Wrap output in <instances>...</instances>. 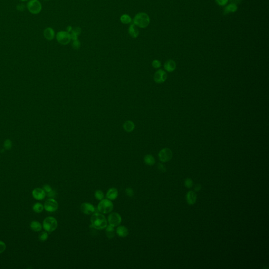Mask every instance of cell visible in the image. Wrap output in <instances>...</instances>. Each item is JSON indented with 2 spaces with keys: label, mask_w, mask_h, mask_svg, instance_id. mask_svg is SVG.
I'll list each match as a JSON object with an SVG mask.
<instances>
[{
  "label": "cell",
  "mask_w": 269,
  "mask_h": 269,
  "mask_svg": "<svg viewBox=\"0 0 269 269\" xmlns=\"http://www.w3.org/2000/svg\"><path fill=\"white\" fill-rule=\"evenodd\" d=\"M144 162L147 165L152 166L155 163V159L154 157L152 155H146L145 156L144 158Z\"/></svg>",
  "instance_id": "23"
},
{
  "label": "cell",
  "mask_w": 269,
  "mask_h": 269,
  "mask_svg": "<svg viewBox=\"0 0 269 269\" xmlns=\"http://www.w3.org/2000/svg\"><path fill=\"white\" fill-rule=\"evenodd\" d=\"M72 31L74 33H75L76 35L79 36V35H80V34L81 33V29L79 27H76L74 29H73Z\"/></svg>",
  "instance_id": "38"
},
{
  "label": "cell",
  "mask_w": 269,
  "mask_h": 269,
  "mask_svg": "<svg viewBox=\"0 0 269 269\" xmlns=\"http://www.w3.org/2000/svg\"><path fill=\"white\" fill-rule=\"evenodd\" d=\"M20 1H21V2H26V1H27L29 0H20Z\"/></svg>",
  "instance_id": "43"
},
{
  "label": "cell",
  "mask_w": 269,
  "mask_h": 269,
  "mask_svg": "<svg viewBox=\"0 0 269 269\" xmlns=\"http://www.w3.org/2000/svg\"><path fill=\"white\" fill-rule=\"evenodd\" d=\"M126 193L127 196H128L129 197H132L134 195V192L133 190L131 188H127L126 189Z\"/></svg>",
  "instance_id": "32"
},
{
  "label": "cell",
  "mask_w": 269,
  "mask_h": 269,
  "mask_svg": "<svg viewBox=\"0 0 269 269\" xmlns=\"http://www.w3.org/2000/svg\"><path fill=\"white\" fill-rule=\"evenodd\" d=\"M186 199L188 204L192 205L196 203L197 200V195L193 191H189L186 195Z\"/></svg>",
  "instance_id": "15"
},
{
  "label": "cell",
  "mask_w": 269,
  "mask_h": 269,
  "mask_svg": "<svg viewBox=\"0 0 269 269\" xmlns=\"http://www.w3.org/2000/svg\"><path fill=\"white\" fill-rule=\"evenodd\" d=\"M44 208L46 211L53 212L58 210V204L55 199L53 198L48 199L45 201Z\"/></svg>",
  "instance_id": "8"
},
{
  "label": "cell",
  "mask_w": 269,
  "mask_h": 269,
  "mask_svg": "<svg viewBox=\"0 0 269 269\" xmlns=\"http://www.w3.org/2000/svg\"><path fill=\"white\" fill-rule=\"evenodd\" d=\"M47 196L49 197V198H54L55 196H56V192L52 190L50 192L48 193H47Z\"/></svg>",
  "instance_id": "39"
},
{
  "label": "cell",
  "mask_w": 269,
  "mask_h": 269,
  "mask_svg": "<svg viewBox=\"0 0 269 269\" xmlns=\"http://www.w3.org/2000/svg\"><path fill=\"white\" fill-rule=\"evenodd\" d=\"M30 228L35 232H39L42 229V225L39 221H33L30 223Z\"/></svg>",
  "instance_id": "20"
},
{
  "label": "cell",
  "mask_w": 269,
  "mask_h": 269,
  "mask_svg": "<svg viewBox=\"0 0 269 269\" xmlns=\"http://www.w3.org/2000/svg\"><path fill=\"white\" fill-rule=\"evenodd\" d=\"M230 2L233 4H235V5H237L238 4H240L242 2V0H230Z\"/></svg>",
  "instance_id": "40"
},
{
  "label": "cell",
  "mask_w": 269,
  "mask_h": 269,
  "mask_svg": "<svg viewBox=\"0 0 269 269\" xmlns=\"http://www.w3.org/2000/svg\"><path fill=\"white\" fill-rule=\"evenodd\" d=\"M237 10H238L237 5H235V4H233V3H231L225 8L224 14H227L230 12H235L237 11Z\"/></svg>",
  "instance_id": "21"
},
{
  "label": "cell",
  "mask_w": 269,
  "mask_h": 269,
  "mask_svg": "<svg viewBox=\"0 0 269 269\" xmlns=\"http://www.w3.org/2000/svg\"><path fill=\"white\" fill-rule=\"evenodd\" d=\"M56 37L58 42L60 44L65 45L71 42V34L68 32L64 31L58 32Z\"/></svg>",
  "instance_id": "6"
},
{
  "label": "cell",
  "mask_w": 269,
  "mask_h": 269,
  "mask_svg": "<svg viewBox=\"0 0 269 269\" xmlns=\"http://www.w3.org/2000/svg\"><path fill=\"white\" fill-rule=\"evenodd\" d=\"M116 233L120 237H126L129 233L128 229L125 226H119L116 229Z\"/></svg>",
  "instance_id": "19"
},
{
  "label": "cell",
  "mask_w": 269,
  "mask_h": 269,
  "mask_svg": "<svg viewBox=\"0 0 269 269\" xmlns=\"http://www.w3.org/2000/svg\"><path fill=\"white\" fill-rule=\"evenodd\" d=\"M133 24L142 29L146 28L150 23V18L146 13L140 12L137 13L133 19Z\"/></svg>",
  "instance_id": "2"
},
{
  "label": "cell",
  "mask_w": 269,
  "mask_h": 269,
  "mask_svg": "<svg viewBox=\"0 0 269 269\" xmlns=\"http://www.w3.org/2000/svg\"><path fill=\"white\" fill-rule=\"evenodd\" d=\"M32 196L37 200H42L45 198L46 193L42 188H37L32 191Z\"/></svg>",
  "instance_id": "11"
},
{
  "label": "cell",
  "mask_w": 269,
  "mask_h": 269,
  "mask_svg": "<svg viewBox=\"0 0 269 269\" xmlns=\"http://www.w3.org/2000/svg\"><path fill=\"white\" fill-rule=\"evenodd\" d=\"M185 185L187 188H190L193 185V182L190 178H187L185 181Z\"/></svg>",
  "instance_id": "30"
},
{
  "label": "cell",
  "mask_w": 269,
  "mask_h": 269,
  "mask_svg": "<svg viewBox=\"0 0 269 269\" xmlns=\"http://www.w3.org/2000/svg\"><path fill=\"white\" fill-rule=\"evenodd\" d=\"M25 8V6L23 3L18 4L16 6V10L20 12H23Z\"/></svg>",
  "instance_id": "35"
},
{
  "label": "cell",
  "mask_w": 269,
  "mask_h": 269,
  "mask_svg": "<svg viewBox=\"0 0 269 269\" xmlns=\"http://www.w3.org/2000/svg\"><path fill=\"white\" fill-rule=\"evenodd\" d=\"M43 189L44 190L46 193H48L52 190V188L48 185H45L43 187Z\"/></svg>",
  "instance_id": "36"
},
{
  "label": "cell",
  "mask_w": 269,
  "mask_h": 269,
  "mask_svg": "<svg viewBox=\"0 0 269 269\" xmlns=\"http://www.w3.org/2000/svg\"><path fill=\"white\" fill-rule=\"evenodd\" d=\"M81 211L86 214H91L95 212V208L91 204L85 202L81 204Z\"/></svg>",
  "instance_id": "12"
},
{
  "label": "cell",
  "mask_w": 269,
  "mask_h": 269,
  "mask_svg": "<svg viewBox=\"0 0 269 269\" xmlns=\"http://www.w3.org/2000/svg\"><path fill=\"white\" fill-rule=\"evenodd\" d=\"M58 223L55 218L48 217L46 218L43 222V228L45 231L48 232H52L55 231L58 227Z\"/></svg>",
  "instance_id": "3"
},
{
  "label": "cell",
  "mask_w": 269,
  "mask_h": 269,
  "mask_svg": "<svg viewBox=\"0 0 269 269\" xmlns=\"http://www.w3.org/2000/svg\"><path fill=\"white\" fill-rule=\"evenodd\" d=\"M135 125L131 120H126L123 124V128L127 133H131L135 129Z\"/></svg>",
  "instance_id": "16"
},
{
  "label": "cell",
  "mask_w": 269,
  "mask_h": 269,
  "mask_svg": "<svg viewBox=\"0 0 269 269\" xmlns=\"http://www.w3.org/2000/svg\"><path fill=\"white\" fill-rule=\"evenodd\" d=\"M6 248V246L5 243L3 242L2 241H0V254H2L3 252H4Z\"/></svg>",
  "instance_id": "33"
},
{
  "label": "cell",
  "mask_w": 269,
  "mask_h": 269,
  "mask_svg": "<svg viewBox=\"0 0 269 269\" xmlns=\"http://www.w3.org/2000/svg\"><path fill=\"white\" fill-rule=\"evenodd\" d=\"M161 65H162L161 62L159 60H155L152 62V66L155 68H159L161 67Z\"/></svg>",
  "instance_id": "31"
},
{
  "label": "cell",
  "mask_w": 269,
  "mask_h": 269,
  "mask_svg": "<svg viewBox=\"0 0 269 269\" xmlns=\"http://www.w3.org/2000/svg\"><path fill=\"white\" fill-rule=\"evenodd\" d=\"M114 208L112 202L108 199H103L98 205V210L103 214H108L112 212Z\"/></svg>",
  "instance_id": "5"
},
{
  "label": "cell",
  "mask_w": 269,
  "mask_h": 269,
  "mask_svg": "<svg viewBox=\"0 0 269 269\" xmlns=\"http://www.w3.org/2000/svg\"><path fill=\"white\" fill-rule=\"evenodd\" d=\"M91 226L97 230H102L106 228L107 225V220L104 215L95 213L91 216Z\"/></svg>",
  "instance_id": "1"
},
{
  "label": "cell",
  "mask_w": 269,
  "mask_h": 269,
  "mask_svg": "<svg viewBox=\"0 0 269 269\" xmlns=\"http://www.w3.org/2000/svg\"><path fill=\"white\" fill-rule=\"evenodd\" d=\"M120 20L121 22L124 24H128L132 22L131 18L129 15L126 14H124L121 16Z\"/></svg>",
  "instance_id": "24"
},
{
  "label": "cell",
  "mask_w": 269,
  "mask_h": 269,
  "mask_svg": "<svg viewBox=\"0 0 269 269\" xmlns=\"http://www.w3.org/2000/svg\"><path fill=\"white\" fill-rule=\"evenodd\" d=\"M12 147V143L10 139H6L4 142V148L6 150L10 149Z\"/></svg>",
  "instance_id": "28"
},
{
  "label": "cell",
  "mask_w": 269,
  "mask_h": 269,
  "mask_svg": "<svg viewBox=\"0 0 269 269\" xmlns=\"http://www.w3.org/2000/svg\"><path fill=\"white\" fill-rule=\"evenodd\" d=\"M164 68L168 72H173L176 68V63L173 60H167L164 64Z\"/></svg>",
  "instance_id": "13"
},
{
  "label": "cell",
  "mask_w": 269,
  "mask_h": 269,
  "mask_svg": "<svg viewBox=\"0 0 269 269\" xmlns=\"http://www.w3.org/2000/svg\"><path fill=\"white\" fill-rule=\"evenodd\" d=\"M118 195V192L117 189L115 188H112L110 189L107 191L106 197L108 199L114 200L117 198Z\"/></svg>",
  "instance_id": "18"
},
{
  "label": "cell",
  "mask_w": 269,
  "mask_h": 269,
  "mask_svg": "<svg viewBox=\"0 0 269 269\" xmlns=\"http://www.w3.org/2000/svg\"><path fill=\"white\" fill-rule=\"evenodd\" d=\"M72 45V47H73L74 49L79 50V49L80 47H81V44L80 41H79V39H77L73 41Z\"/></svg>",
  "instance_id": "29"
},
{
  "label": "cell",
  "mask_w": 269,
  "mask_h": 269,
  "mask_svg": "<svg viewBox=\"0 0 269 269\" xmlns=\"http://www.w3.org/2000/svg\"><path fill=\"white\" fill-rule=\"evenodd\" d=\"M201 186L200 184H197L196 185L195 187V190L196 191H199L201 189Z\"/></svg>",
  "instance_id": "41"
},
{
  "label": "cell",
  "mask_w": 269,
  "mask_h": 269,
  "mask_svg": "<svg viewBox=\"0 0 269 269\" xmlns=\"http://www.w3.org/2000/svg\"><path fill=\"white\" fill-rule=\"evenodd\" d=\"M158 168L160 171H162V173H165L166 170V168L165 165H163L162 164H160V163L158 165Z\"/></svg>",
  "instance_id": "37"
},
{
  "label": "cell",
  "mask_w": 269,
  "mask_h": 269,
  "mask_svg": "<svg viewBox=\"0 0 269 269\" xmlns=\"http://www.w3.org/2000/svg\"><path fill=\"white\" fill-rule=\"evenodd\" d=\"M128 33L131 37L136 39L139 35V30L134 24H131L129 27Z\"/></svg>",
  "instance_id": "17"
},
{
  "label": "cell",
  "mask_w": 269,
  "mask_h": 269,
  "mask_svg": "<svg viewBox=\"0 0 269 269\" xmlns=\"http://www.w3.org/2000/svg\"><path fill=\"white\" fill-rule=\"evenodd\" d=\"M43 34L46 39L48 41H52L55 37V31L52 28L49 27L45 29Z\"/></svg>",
  "instance_id": "14"
},
{
  "label": "cell",
  "mask_w": 269,
  "mask_h": 269,
  "mask_svg": "<svg viewBox=\"0 0 269 269\" xmlns=\"http://www.w3.org/2000/svg\"><path fill=\"white\" fill-rule=\"evenodd\" d=\"M158 157L161 162H167L172 158L173 152L169 148H163L159 152Z\"/></svg>",
  "instance_id": "7"
},
{
  "label": "cell",
  "mask_w": 269,
  "mask_h": 269,
  "mask_svg": "<svg viewBox=\"0 0 269 269\" xmlns=\"http://www.w3.org/2000/svg\"><path fill=\"white\" fill-rule=\"evenodd\" d=\"M44 209V206L42 204L39 202H37L34 204L33 206V210L34 212L37 213H41L42 212Z\"/></svg>",
  "instance_id": "25"
},
{
  "label": "cell",
  "mask_w": 269,
  "mask_h": 269,
  "mask_svg": "<svg viewBox=\"0 0 269 269\" xmlns=\"http://www.w3.org/2000/svg\"><path fill=\"white\" fill-rule=\"evenodd\" d=\"M66 29H67V32H68L70 33V32H71L72 31L73 28H72V27L71 26H68V27H67Z\"/></svg>",
  "instance_id": "42"
},
{
  "label": "cell",
  "mask_w": 269,
  "mask_h": 269,
  "mask_svg": "<svg viewBox=\"0 0 269 269\" xmlns=\"http://www.w3.org/2000/svg\"><path fill=\"white\" fill-rule=\"evenodd\" d=\"M218 5L220 6H225L228 2V0H215Z\"/></svg>",
  "instance_id": "34"
},
{
  "label": "cell",
  "mask_w": 269,
  "mask_h": 269,
  "mask_svg": "<svg viewBox=\"0 0 269 269\" xmlns=\"http://www.w3.org/2000/svg\"><path fill=\"white\" fill-rule=\"evenodd\" d=\"M106 235L108 238H112L115 236V229L112 225H109L106 227Z\"/></svg>",
  "instance_id": "22"
},
{
  "label": "cell",
  "mask_w": 269,
  "mask_h": 269,
  "mask_svg": "<svg viewBox=\"0 0 269 269\" xmlns=\"http://www.w3.org/2000/svg\"><path fill=\"white\" fill-rule=\"evenodd\" d=\"M95 198L98 200H102L104 198V193L101 190H97L95 193Z\"/></svg>",
  "instance_id": "27"
},
{
  "label": "cell",
  "mask_w": 269,
  "mask_h": 269,
  "mask_svg": "<svg viewBox=\"0 0 269 269\" xmlns=\"http://www.w3.org/2000/svg\"><path fill=\"white\" fill-rule=\"evenodd\" d=\"M167 78V74L162 69L156 71L154 75V80L158 84H162L165 82Z\"/></svg>",
  "instance_id": "9"
},
{
  "label": "cell",
  "mask_w": 269,
  "mask_h": 269,
  "mask_svg": "<svg viewBox=\"0 0 269 269\" xmlns=\"http://www.w3.org/2000/svg\"><path fill=\"white\" fill-rule=\"evenodd\" d=\"M26 7L29 13L34 15L39 14L42 10V4L39 0H30Z\"/></svg>",
  "instance_id": "4"
},
{
  "label": "cell",
  "mask_w": 269,
  "mask_h": 269,
  "mask_svg": "<svg viewBox=\"0 0 269 269\" xmlns=\"http://www.w3.org/2000/svg\"><path fill=\"white\" fill-rule=\"evenodd\" d=\"M48 237V233L45 231L42 232L39 234V240L41 241L44 242V241L47 240Z\"/></svg>",
  "instance_id": "26"
},
{
  "label": "cell",
  "mask_w": 269,
  "mask_h": 269,
  "mask_svg": "<svg viewBox=\"0 0 269 269\" xmlns=\"http://www.w3.org/2000/svg\"><path fill=\"white\" fill-rule=\"evenodd\" d=\"M108 221L110 225L116 227L120 225L122 222V217L120 214L116 212H113L109 215Z\"/></svg>",
  "instance_id": "10"
},
{
  "label": "cell",
  "mask_w": 269,
  "mask_h": 269,
  "mask_svg": "<svg viewBox=\"0 0 269 269\" xmlns=\"http://www.w3.org/2000/svg\"><path fill=\"white\" fill-rule=\"evenodd\" d=\"M44 1H49V0H44Z\"/></svg>",
  "instance_id": "44"
}]
</instances>
